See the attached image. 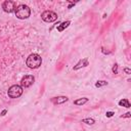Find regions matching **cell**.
<instances>
[{"instance_id": "17", "label": "cell", "mask_w": 131, "mask_h": 131, "mask_svg": "<svg viewBox=\"0 0 131 131\" xmlns=\"http://www.w3.org/2000/svg\"><path fill=\"white\" fill-rule=\"evenodd\" d=\"M124 72H125L126 74H128V75H129V74L131 73V71H130V69H128V68H125V69H124Z\"/></svg>"}, {"instance_id": "4", "label": "cell", "mask_w": 131, "mask_h": 131, "mask_svg": "<svg viewBox=\"0 0 131 131\" xmlns=\"http://www.w3.org/2000/svg\"><path fill=\"white\" fill-rule=\"evenodd\" d=\"M41 18L46 23H53L57 19V14L51 10H45L41 14Z\"/></svg>"}, {"instance_id": "12", "label": "cell", "mask_w": 131, "mask_h": 131, "mask_svg": "<svg viewBox=\"0 0 131 131\" xmlns=\"http://www.w3.org/2000/svg\"><path fill=\"white\" fill-rule=\"evenodd\" d=\"M105 85H107V82H106V81H104V80H101V81H97V82L95 83V87H97V88H99V87H102V86H105Z\"/></svg>"}, {"instance_id": "14", "label": "cell", "mask_w": 131, "mask_h": 131, "mask_svg": "<svg viewBox=\"0 0 131 131\" xmlns=\"http://www.w3.org/2000/svg\"><path fill=\"white\" fill-rule=\"evenodd\" d=\"M113 73L114 74H118V64L117 63H115L114 67H113Z\"/></svg>"}, {"instance_id": "8", "label": "cell", "mask_w": 131, "mask_h": 131, "mask_svg": "<svg viewBox=\"0 0 131 131\" xmlns=\"http://www.w3.org/2000/svg\"><path fill=\"white\" fill-rule=\"evenodd\" d=\"M89 64V62H88V59L87 58H83V59H81V60H79L78 61V63L76 64V66H74V71H77V70H79V69H81V68H85V67H87Z\"/></svg>"}, {"instance_id": "15", "label": "cell", "mask_w": 131, "mask_h": 131, "mask_svg": "<svg viewBox=\"0 0 131 131\" xmlns=\"http://www.w3.org/2000/svg\"><path fill=\"white\" fill-rule=\"evenodd\" d=\"M115 114H114V112H106L105 113V116L107 117V118H111V117H113Z\"/></svg>"}, {"instance_id": "1", "label": "cell", "mask_w": 131, "mask_h": 131, "mask_svg": "<svg viewBox=\"0 0 131 131\" xmlns=\"http://www.w3.org/2000/svg\"><path fill=\"white\" fill-rule=\"evenodd\" d=\"M42 63V58L39 54L37 53H32L28 56L27 60H26V64L30 68V69H37L41 66Z\"/></svg>"}, {"instance_id": "13", "label": "cell", "mask_w": 131, "mask_h": 131, "mask_svg": "<svg viewBox=\"0 0 131 131\" xmlns=\"http://www.w3.org/2000/svg\"><path fill=\"white\" fill-rule=\"evenodd\" d=\"M82 122H83V123H86V124H88V125H93V124L95 123L94 119H91V118H86V119H83V120H82Z\"/></svg>"}, {"instance_id": "16", "label": "cell", "mask_w": 131, "mask_h": 131, "mask_svg": "<svg viewBox=\"0 0 131 131\" xmlns=\"http://www.w3.org/2000/svg\"><path fill=\"white\" fill-rule=\"evenodd\" d=\"M130 117H131V114L130 113H126L123 116H121V118H130Z\"/></svg>"}, {"instance_id": "18", "label": "cell", "mask_w": 131, "mask_h": 131, "mask_svg": "<svg viewBox=\"0 0 131 131\" xmlns=\"http://www.w3.org/2000/svg\"><path fill=\"white\" fill-rule=\"evenodd\" d=\"M6 113H7V110H3V111L1 112V114H0V116H5Z\"/></svg>"}, {"instance_id": "3", "label": "cell", "mask_w": 131, "mask_h": 131, "mask_svg": "<svg viewBox=\"0 0 131 131\" xmlns=\"http://www.w3.org/2000/svg\"><path fill=\"white\" fill-rule=\"evenodd\" d=\"M8 96L11 98H17L23 94V87L19 85H12L8 89Z\"/></svg>"}, {"instance_id": "2", "label": "cell", "mask_w": 131, "mask_h": 131, "mask_svg": "<svg viewBox=\"0 0 131 131\" xmlns=\"http://www.w3.org/2000/svg\"><path fill=\"white\" fill-rule=\"evenodd\" d=\"M14 13L16 15L17 18L19 19H25V18H28L31 14V9L28 5H25V4H19L18 6L15 7V10H14Z\"/></svg>"}, {"instance_id": "10", "label": "cell", "mask_w": 131, "mask_h": 131, "mask_svg": "<svg viewBox=\"0 0 131 131\" xmlns=\"http://www.w3.org/2000/svg\"><path fill=\"white\" fill-rule=\"evenodd\" d=\"M87 101H88V98L87 97H82V98H79V99L74 100V104H76V105H83Z\"/></svg>"}, {"instance_id": "6", "label": "cell", "mask_w": 131, "mask_h": 131, "mask_svg": "<svg viewBox=\"0 0 131 131\" xmlns=\"http://www.w3.org/2000/svg\"><path fill=\"white\" fill-rule=\"evenodd\" d=\"M2 8L5 12H8V13H11L15 10V3L13 1H10V0H7V1H4L3 4H2Z\"/></svg>"}, {"instance_id": "11", "label": "cell", "mask_w": 131, "mask_h": 131, "mask_svg": "<svg viewBox=\"0 0 131 131\" xmlns=\"http://www.w3.org/2000/svg\"><path fill=\"white\" fill-rule=\"evenodd\" d=\"M119 105L120 106H124V107H130V102H129L128 99L123 98V99H121L119 101Z\"/></svg>"}, {"instance_id": "9", "label": "cell", "mask_w": 131, "mask_h": 131, "mask_svg": "<svg viewBox=\"0 0 131 131\" xmlns=\"http://www.w3.org/2000/svg\"><path fill=\"white\" fill-rule=\"evenodd\" d=\"M70 24H71V21L70 20H67V21H62L59 26H57V31L58 32H62L66 28H68L69 26H70Z\"/></svg>"}, {"instance_id": "7", "label": "cell", "mask_w": 131, "mask_h": 131, "mask_svg": "<svg viewBox=\"0 0 131 131\" xmlns=\"http://www.w3.org/2000/svg\"><path fill=\"white\" fill-rule=\"evenodd\" d=\"M69 98L67 96H57V97H52L51 98V102L54 104H61L66 101H68Z\"/></svg>"}, {"instance_id": "5", "label": "cell", "mask_w": 131, "mask_h": 131, "mask_svg": "<svg viewBox=\"0 0 131 131\" xmlns=\"http://www.w3.org/2000/svg\"><path fill=\"white\" fill-rule=\"evenodd\" d=\"M34 82H35L34 76H32V75H26V76L23 77L21 80H20V86L27 88V87L32 86V85L34 84Z\"/></svg>"}]
</instances>
